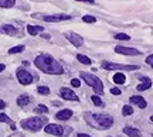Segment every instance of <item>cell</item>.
I'll return each instance as SVG.
<instances>
[{
    "mask_svg": "<svg viewBox=\"0 0 153 137\" xmlns=\"http://www.w3.org/2000/svg\"><path fill=\"white\" fill-rule=\"evenodd\" d=\"M114 82L116 83V85H123V83L126 82V77H125V74H122V72H116L114 75Z\"/></svg>",
    "mask_w": 153,
    "mask_h": 137,
    "instance_id": "19",
    "label": "cell"
},
{
    "mask_svg": "<svg viewBox=\"0 0 153 137\" xmlns=\"http://www.w3.org/2000/svg\"><path fill=\"white\" fill-rule=\"evenodd\" d=\"M6 106H7V105H6V102L4 100H1V99H0V110H3L6 108Z\"/></svg>",
    "mask_w": 153,
    "mask_h": 137,
    "instance_id": "33",
    "label": "cell"
},
{
    "mask_svg": "<svg viewBox=\"0 0 153 137\" xmlns=\"http://www.w3.org/2000/svg\"><path fill=\"white\" fill-rule=\"evenodd\" d=\"M152 136H153V134H152Z\"/></svg>",
    "mask_w": 153,
    "mask_h": 137,
    "instance_id": "39",
    "label": "cell"
},
{
    "mask_svg": "<svg viewBox=\"0 0 153 137\" xmlns=\"http://www.w3.org/2000/svg\"><path fill=\"white\" fill-rule=\"evenodd\" d=\"M41 18L47 23H60V21L70 20L71 16L70 14H47V16H43Z\"/></svg>",
    "mask_w": 153,
    "mask_h": 137,
    "instance_id": "9",
    "label": "cell"
},
{
    "mask_svg": "<svg viewBox=\"0 0 153 137\" xmlns=\"http://www.w3.org/2000/svg\"><path fill=\"white\" fill-rule=\"evenodd\" d=\"M26 49V47L24 45H16V47H13V48L9 49V54L13 55V54H19V52H23Z\"/></svg>",
    "mask_w": 153,
    "mask_h": 137,
    "instance_id": "22",
    "label": "cell"
},
{
    "mask_svg": "<svg viewBox=\"0 0 153 137\" xmlns=\"http://www.w3.org/2000/svg\"><path fill=\"white\" fill-rule=\"evenodd\" d=\"M0 33L7 34V35H17L19 34V28L11 26V24H1L0 26Z\"/></svg>",
    "mask_w": 153,
    "mask_h": 137,
    "instance_id": "13",
    "label": "cell"
},
{
    "mask_svg": "<svg viewBox=\"0 0 153 137\" xmlns=\"http://www.w3.org/2000/svg\"><path fill=\"white\" fill-rule=\"evenodd\" d=\"M111 93H112V95H115V96H119L122 92H120L119 88H112V89H111Z\"/></svg>",
    "mask_w": 153,
    "mask_h": 137,
    "instance_id": "31",
    "label": "cell"
},
{
    "mask_svg": "<svg viewBox=\"0 0 153 137\" xmlns=\"http://www.w3.org/2000/svg\"><path fill=\"white\" fill-rule=\"evenodd\" d=\"M0 123H9L10 126H11V124H14V123H13V120H11L7 115H4V113H0Z\"/></svg>",
    "mask_w": 153,
    "mask_h": 137,
    "instance_id": "25",
    "label": "cell"
},
{
    "mask_svg": "<svg viewBox=\"0 0 153 137\" xmlns=\"http://www.w3.org/2000/svg\"><path fill=\"white\" fill-rule=\"evenodd\" d=\"M115 38L120 40V41H128V40H131V37L125 33H118V34H115Z\"/></svg>",
    "mask_w": 153,
    "mask_h": 137,
    "instance_id": "27",
    "label": "cell"
},
{
    "mask_svg": "<svg viewBox=\"0 0 153 137\" xmlns=\"http://www.w3.org/2000/svg\"><path fill=\"white\" fill-rule=\"evenodd\" d=\"M102 68L106 71H114V69H122V71H136L139 69L137 65H120V64H115L109 61H104L102 62Z\"/></svg>",
    "mask_w": 153,
    "mask_h": 137,
    "instance_id": "5",
    "label": "cell"
},
{
    "mask_svg": "<svg viewBox=\"0 0 153 137\" xmlns=\"http://www.w3.org/2000/svg\"><path fill=\"white\" fill-rule=\"evenodd\" d=\"M75 1H84V3H89V4L95 3V0H75Z\"/></svg>",
    "mask_w": 153,
    "mask_h": 137,
    "instance_id": "35",
    "label": "cell"
},
{
    "mask_svg": "<svg viewBox=\"0 0 153 137\" xmlns=\"http://www.w3.org/2000/svg\"><path fill=\"white\" fill-rule=\"evenodd\" d=\"M76 137H92V136H89L87 133H76Z\"/></svg>",
    "mask_w": 153,
    "mask_h": 137,
    "instance_id": "34",
    "label": "cell"
},
{
    "mask_svg": "<svg viewBox=\"0 0 153 137\" xmlns=\"http://www.w3.org/2000/svg\"><path fill=\"white\" fill-rule=\"evenodd\" d=\"M44 132L47 133V134H54V136L62 137L65 134V129L61 126V124L50 123V124H45V126H44Z\"/></svg>",
    "mask_w": 153,
    "mask_h": 137,
    "instance_id": "7",
    "label": "cell"
},
{
    "mask_svg": "<svg viewBox=\"0 0 153 137\" xmlns=\"http://www.w3.org/2000/svg\"><path fill=\"white\" fill-rule=\"evenodd\" d=\"M139 79L142 81V83H139V85L136 86V91H137V92L148 91V89L152 86V81H150V78H148V77H139Z\"/></svg>",
    "mask_w": 153,
    "mask_h": 137,
    "instance_id": "15",
    "label": "cell"
},
{
    "mask_svg": "<svg viewBox=\"0 0 153 137\" xmlns=\"http://www.w3.org/2000/svg\"><path fill=\"white\" fill-rule=\"evenodd\" d=\"M81 79L87 83L88 86H91L94 89V92L97 93L98 96L104 95V83L99 79L97 75H92V74H88V72H81Z\"/></svg>",
    "mask_w": 153,
    "mask_h": 137,
    "instance_id": "4",
    "label": "cell"
},
{
    "mask_svg": "<svg viewBox=\"0 0 153 137\" xmlns=\"http://www.w3.org/2000/svg\"><path fill=\"white\" fill-rule=\"evenodd\" d=\"M72 115H74V113H72L71 109H62V110H60V112H57L55 119L60 122H65V120H70Z\"/></svg>",
    "mask_w": 153,
    "mask_h": 137,
    "instance_id": "14",
    "label": "cell"
},
{
    "mask_svg": "<svg viewBox=\"0 0 153 137\" xmlns=\"http://www.w3.org/2000/svg\"><path fill=\"white\" fill-rule=\"evenodd\" d=\"M16 77L22 85H30V83H33V79H34L33 75H31V72H28L27 69H24V68H19V69H17Z\"/></svg>",
    "mask_w": 153,
    "mask_h": 137,
    "instance_id": "6",
    "label": "cell"
},
{
    "mask_svg": "<svg viewBox=\"0 0 153 137\" xmlns=\"http://www.w3.org/2000/svg\"><path fill=\"white\" fill-rule=\"evenodd\" d=\"M34 65L37 66L40 71H43L44 74H48V75H62L64 74L62 65L50 54L38 55L34 60Z\"/></svg>",
    "mask_w": 153,
    "mask_h": 137,
    "instance_id": "1",
    "label": "cell"
},
{
    "mask_svg": "<svg viewBox=\"0 0 153 137\" xmlns=\"http://www.w3.org/2000/svg\"><path fill=\"white\" fill-rule=\"evenodd\" d=\"M146 64H148V65H150L153 68V54H150L148 58H146Z\"/></svg>",
    "mask_w": 153,
    "mask_h": 137,
    "instance_id": "32",
    "label": "cell"
},
{
    "mask_svg": "<svg viewBox=\"0 0 153 137\" xmlns=\"http://www.w3.org/2000/svg\"><path fill=\"white\" fill-rule=\"evenodd\" d=\"M65 38L71 43L74 47H81L82 44H84V38H82L79 34H76V33H72V31H68V33H65Z\"/></svg>",
    "mask_w": 153,
    "mask_h": 137,
    "instance_id": "11",
    "label": "cell"
},
{
    "mask_svg": "<svg viewBox=\"0 0 153 137\" xmlns=\"http://www.w3.org/2000/svg\"><path fill=\"white\" fill-rule=\"evenodd\" d=\"M82 21L89 23V24H94V23H97V18H95L94 16H84L82 17Z\"/></svg>",
    "mask_w": 153,
    "mask_h": 137,
    "instance_id": "29",
    "label": "cell"
},
{
    "mask_svg": "<svg viewBox=\"0 0 153 137\" xmlns=\"http://www.w3.org/2000/svg\"><path fill=\"white\" fill-rule=\"evenodd\" d=\"M34 112H36V113H48V108L44 106V105H38Z\"/></svg>",
    "mask_w": 153,
    "mask_h": 137,
    "instance_id": "28",
    "label": "cell"
},
{
    "mask_svg": "<svg viewBox=\"0 0 153 137\" xmlns=\"http://www.w3.org/2000/svg\"><path fill=\"white\" fill-rule=\"evenodd\" d=\"M14 4H16V0H0L1 9H11Z\"/></svg>",
    "mask_w": 153,
    "mask_h": 137,
    "instance_id": "20",
    "label": "cell"
},
{
    "mask_svg": "<svg viewBox=\"0 0 153 137\" xmlns=\"http://www.w3.org/2000/svg\"><path fill=\"white\" fill-rule=\"evenodd\" d=\"M84 120L94 129L98 130H108L109 127L114 124V117L111 115H104V113H91V112H85L84 113Z\"/></svg>",
    "mask_w": 153,
    "mask_h": 137,
    "instance_id": "2",
    "label": "cell"
},
{
    "mask_svg": "<svg viewBox=\"0 0 153 137\" xmlns=\"http://www.w3.org/2000/svg\"><path fill=\"white\" fill-rule=\"evenodd\" d=\"M37 92L40 93V95H43V96H47V95H50V88L48 86H38L37 88Z\"/></svg>",
    "mask_w": 153,
    "mask_h": 137,
    "instance_id": "26",
    "label": "cell"
},
{
    "mask_svg": "<svg viewBox=\"0 0 153 137\" xmlns=\"http://www.w3.org/2000/svg\"><path fill=\"white\" fill-rule=\"evenodd\" d=\"M31 102V98H30V95H27V93H23V95H20L19 98H17V105L19 106H27L28 103Z\"/></svg>",
    "mask_w": 153,
    "mask_h": 137,
    "instance_id": "17",
    "label": "cell"
},
{
    "mask_svg": "<svg viewBox=\"0 0 153 137\" xmlns=\"http://www.w3.org/2000/svg\"><path fill=\"white\" fill-rule=\"evenodd\" d=\"M129 102L132 105H136L137 108H140V109H146L148 108V102H146V99L142 98V96H139V95H133L129 98Z\"/></svg>",
    "mask_w": 153,
    "mask_h": 137,
    "instance_id": "12",
    "label": "cell"
},
{
    "mask_svg": "<svg viewBox=\"0 0 153 137\" xmlns=\"http://www.w3.org/2000/svg\"><path fill=\"white\" fill-rule=\"evenodd\" d=\"M60 96L64 100H71V102H79V98L76 96V93H74V91L70 88H65V86H62L60 89Z\"/></svg>",
    "mask_w": 153,
    "mask_h": 137,
    "instance_id": "8",
    "label": "cell"
},
{
    "mask_svg": "<svg viewBox=\"0 0 153 137\" xmlns=\"http://www.w3.org/2000/svg\"><path fill=\"white\" fill-rule=\"evenodd\" d=\"M91 100H92V103L95 105V106H104V102H102V99L99 98L98 95H94V96H91Z\"/></svg>",
    "mask_w": 153,
    "mask_h": 137,
    "instance_id": "24",
    "label": "cell"
},
{
    "mask_svg": "<svg viewBox=\"0 0 153 137\" xmlns=\"http://www.w3.org/2000/svg\"><path fill=\"white\" fill-rule=\"evenodd\" d=\"M115 52L122 55H140V51L133 47H123V45H116L115 47Z\"/></svg>",
    "mask_w": 153,
    "mask_h": 137,
    "instance_id": "10",
    "label": "cell"
},
{
    "mask_svg": "<svg viewBox=\"0 0 153 137\" xmlns=\"http://www.w3.org/2000/svg\"><path fill=\"white\" fill-rule=\"evenodd\" d=\"M10 137H23L22 134H13V136H10Z\"/></svg>",
    "mask_w": 153,
    "mask_h": 137,
    "instance_id": "37",
    "label": "cell"
},
{
    "mask_svg": "<svg viewBox=\"0 0 153 137\" xmlns=\"http://www.w3.org/2000/svg\"><path fill=\"white\" fill-rule=\"evenodd\" d=\"M47 123V117H43V116H34V117H28V119H24V120L20 122V126L24 129V130H28V132H38L41 130Z\"/></svg>",
    "mask_w": 153,
    "mask_h": 137,
    "instance_id": "3",
    "label": "cell"
},
{
    "mask_svg": "<svg viewBox=\"0 0 153 137\" xmlns=\"http://www.w3.org/2000/svg\"><path fill=\"white\" fill-rule=\"evenodd\" d=\"M44 31V27L43 26H31V24H30V26H27V33L30 34V35H37L38 33H43Z\"/></svg>",
    "mask_w": 153,
    "mask_h": 137,
    "instance_id": "18",
    "label": "cell"
},
{
    "mask_svg": "<svg viewBox=\"0 0 153 137\" xmlns=\"http://www.w3.org/2000/svg\"><path fill=\"white\" fill-rule=\"evenodd\" d=\"M4 68H6L4 64H0V72H1V71H4Z\"/></svg>",
    "mask_w": 153,
    "mask_h": 137,
    "instance_id": "36",
    "label": "cell"
},
{
    "mask_svg": "<svg viewBox=\"0 0 153 137\" xmlns=\"http://www.w3.org/2000/svg\"><path fill=\"white\" fill-rule=\"evenodd\" d=\"M122 115H123V116L133 115V108H132L131 105H125V106L122 108Z\"/></svg>",
    "mask_w": 153,
    "mask_h": 137,
    "instance_id": "23",
    "label": "cell"
},
{
    "mask_svg": "<svg viewBox=\"0 0 153 137\" xmlns=\"http://www.w3.org/2000/svg\"><path fill=\"white\" fill-rule=\"evenodd\" d=\"M123 133L129 137H140L142 136V133H140L139 129H136V127H131V126L123 127Z\"/></svg>",
    "mask_w": 153,
    "mask_h": 137,
    "instance_id": "16",
    "label": "cell"
},
{
    "mask_svg": "<svg viewBox=\"0 0 153 137\" xmlns=\"http://www.w3.org/2000/svg\"><path fill=\"white\" fill-rule=\"evenodd\" d=\"M71 86L72 88H79L81 86V81L78 78H72L71 79Z\"/></svg>",
    "mask_w": 153,
    "mask_h": 137,
    "instance_id": "30",
    "label": "cell"
},
{
    "mask_svg": "<svg viewBox=\"0 0 153 137\" xmlns=\"http://www.w3.org/2000/svg\"><path fill=\"white\" fill-rule=\"evenodd\" d=\"M150 120H152V122H153V116H150Z\"/></svg>",
    "mask_w": 153,
    "mask_h": 137,
    "instance_id": "38",
    "label": "cell"
},
{
    "mask_svg": "<svg viewBox=\"0 0 153 137\" xmlns=\"http://www.w3.org/2000/svg\"><path fill=\"white\" fill-rule=\"evenodd\" d=\"M76 60L79 61L81 64H84V65H91V62H92L87 55H82V54H76Z\"/></svg>",
    "mask_w": 153,
    "mask_h": 137,
    "instance_id": "21",
    "label": "cell"
}]
</instances>
